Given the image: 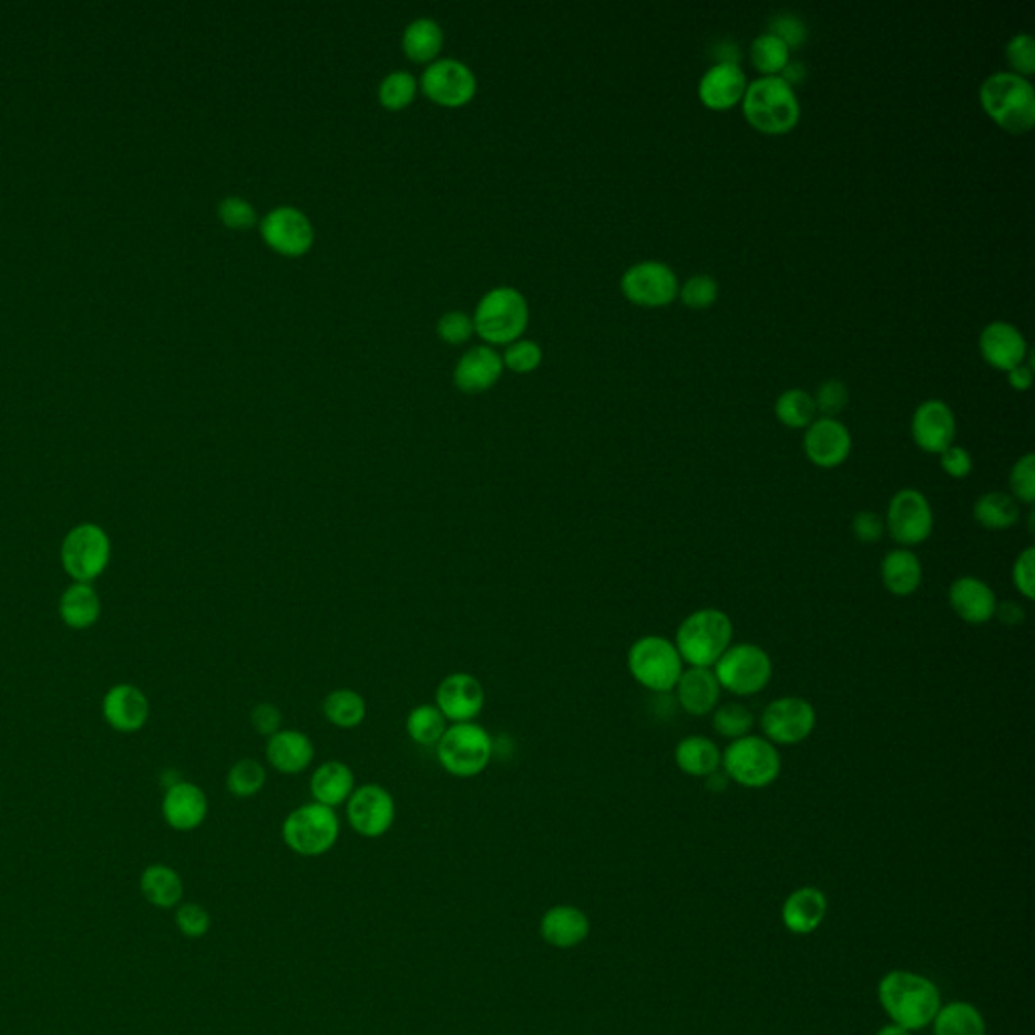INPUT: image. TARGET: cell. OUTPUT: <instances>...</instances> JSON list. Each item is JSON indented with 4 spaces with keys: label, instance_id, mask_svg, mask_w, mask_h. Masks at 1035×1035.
Segmentation results:
<instances>
[{
    "label": "cell",
    "instance_id": "1",
    "mask_svg": "<svg viewBox=\"0 0 1035 1035\" xmlns=\"http://www.w3.org/2000/svg\"><path fill=\"white\" fill-rule=\"evenodd\" d=\"M878 997L894 1024L914 1032L931 1025L941 1003V991L931 978L910 971H892L878 985Z\"/></svg>",
    "mask_w": 1035,
    "mask_h": 1035
},
{
    "label": "cell",
    "instance_id": "2",
    "mask_svg": "<svg viewBox=\"0 0 1035 1035\" xmlns=\"http://www.w3.org/2000/svg\"><path fill=\"white\" fill-rule=\"evenodd\" d=\"M978 100L991 120L1010 134H1025L1035 124V92L1032 83L1012 71L993 73L983 81Z\"/></svg>",
    "mask_w": 1035,
    "mask_h": 1035
},
{
    "label": "cell",
    "instance_id": "3",
    "mask_svg": "<svg viewBox=\"0 0 1035 1035\" xmlns=\"http://www.w3.org/2000/svg\"><path fill=\"white\" fill-rule=\"evenodd\" d=\"M742 110L748 124L769 136L789 134L801 117L795 90L781 78H759L748 83Z\"/></svg>",
    "mask_w": 1035,
    "mask_h": 1035
},
{
    "label": "cell",
    "instance_id": "4",
    "mask_svg": "<svg viewBox=\"0 0 1035 1035\" xmlns=\"http://www.w3.org/2000/svg\"><path fill=\"white\" fill-rule=\"evenodd\" d=\"M735 627L725 611L706 607L690 613L679 623L676 647L684 664L691 667H714L732 645Z\"/></svg>",
    "mask_w": 1035,
    "mask_h": 1035
},
{
    "label": "cell",
    "instance_id": "5",
    "mask_svg": "<svg viewBox=\"0 0 1035 1035\" xmlns=\"http://www.w3.org/2000/svg\"><path fill=\"white\" fill-rule=\"evenodd\" d=\"M494 738L475 723L448 726L435 747L441 769L458 779L482 775L494 759Z\"/></svg>",
    "mask_w": 1035,
    "mask_h": 1035
},
{
    "label": "cell",
    "instance_id": "6",
    "mask_svg": "<svg viewBox=\"0 0 1035 1035\" xmlns=\"http://www.w3.org/2000/svg\"><path fill=\"white\" fill-rule=\"evenodd\" d=\"M529 318V301L522 296V291L510 286H500L485 291V296L480 299L473 316V328L485 342L506 345L522 336Z\"/></svg>",
    "mask_w": 1035,
    "mask_h": 1035
},
{
    "label": "cell",
    "instance_id": "7",
    "mask_svg": "<svg viewBox=\"0 0 1035 1035\" xmlns=\"http://www.w3.org/2000/svg\"><path fill=\"white\" fill-rule=\"evenodd\" d=\"M720 769L740 787L765 789L781 775V755L767 738L748 735L723 750Z\"/></svg>",
    "mask_w": 1035,
    "mask_h": 1035
},
{
    "label": "cell",
    "instance_id": "8",
    "mask_svg": "<svg viewBox=\"0 0 1035 1035\" xmlns=\"http://www.w3.org/2000/svg\"><path fill=\"white\" fill-rule=\"evenodd\" d=\"M629 674L637 684L656 694H669L684 672L678 647L662 635H645L629 647Z\"/></svg>",
    "mask_w": 1035,
    "mask_h": 1035
},
{
    "label": "cell",
    "instance_id": "9",
    "mask_svg": "<svg viewBox=\"0 0 1035 1035\" xmlns=\"http://www.w3.org/2000/svg\"><path fill=\"white\" fill-rule=\"evenodd\" d=\"M713 669L720 688L735 696H755L772 678L771 657L755 644L730 645Z\"/></svg>",
    "mask_w": 1035,
    "mask_h": 1035
},
{
    "label": "cell",
    "instance_id": "10",
    "mask_svg": "<svg viewBox=\"0 0 1035 1035\" xmlns=\"http://www.w3.org/2000/svg\"><path fill=\"white\" fill-rule=\"evenodd\" d=\"M281 836L289 850L306 858H316L336 846L340 836V821L334 809L314 801L294 809L286 817Z\"/></svg>",
    "mask_w": 1035,
    "mask_h": 1035
},
{
    "label": "cell",
    "instance_id": "11",
    "mask_svg": "<svg viewBox=\"0 0 1035 1035\" xmlns=\"http://www.w3.org/2000/svg\"><path fill=\"white\" fill-rule=\"evenodd\" d=\"M112 556V542L104 529L92 522L78 524L61 544V564L75 583H92L104 573Z\"/></svg>",
    "mask_w": 1035,
    "mask_h": 1035
},
{
    "label": "cell",
    "instance_id": "12",
    "mask_svg": "<svg viewBox=\"0 0 1035 1035\" xmlns=\"http://www.w3.org/2000/svg\"><path fill=\"white\" fill-rule=\"evenodd\" d=\"M884 522L890 539L900 544V549L919 546L931 539L934 529L931 502L919 490L904 488L890 500Z\"/></svg>",
    "mask_w": 1035,
    "mask_h": 1035
},
{
    "label": "cell",
    "instance_id": "13",
    "mask_svg": "<svg viewBox=\"0 0 1035 1035\" xmlns=\"http://www.w3.org/2000/svg\"><path fill=\"white\" fill-rule=\"evenodd\" d=\"M817 725L813 704L799 696H782L772 700L760 716L762 737L775 747H793L811 737Z\"/></svg>",
    "mask_w": 1035,
    "mask_h": 1035
},
{
    "label": "cell",
    "instance_id": "14",
    "mask_svg": "<svg viewBox=\"0 0 1035 1035\" xmlns=\"http://www.w3.org/2000/svg\"><path fill=\"white\" fill-rule=\"evenodd\" d=\"M346 816L352 829L362 838H380L394 823L397 803L382 785L367 782L357 787L346 801Z\"/></svg>",
    "mask_w": 1035,
    "mask_h": 1035
},
{
    "label": "cell",
    "instance_id": "15",
    "mask_svg": "<svg viewBox=\"0 0 1035 1035\" xmlns=\"http://www.w3.org/2000/svg\"><path fill=\"white\" fill-rule=\"evenodd\" d=\"M622 291L637 306L662 308L678 298V277L662 262H642L623 274Z\"/></svg>",
    "mask_w": 1035,
    "mask_h": 1035
},
{
    "label": "cell",
    "instance_id": "16",
    "mask_svg": "<svg viewBox=\"0 0 1035 1035\" xmlns=\"http://www.w3.org/2000/svg\"><path fill=\"white\" fill-rule=\"evenodd\" d=\"M423 92L441 105L458 107L468 104L475 95L478 80L470 65L458 59H438L433 61L421 78Z\"/></svg>",
    "mask_w": 1035,
    "mask_h": 1035
},
{
    "label": "cell",
    "instance_id": "17",
    "mask_svg": "<svg viewBox=\"0 0 1035 1035\" xmlns=\"http://www.w3.org/2000/svg\"><path fill=\"white\" fill-rule=\"evenodd\" d=\"M435 706L451 725L473 723L485 706L483 684L468 672L448 674L439 682Z\"/></svg>",
    "mask_w": 1035,
    "mask_h": 1035
},
{
    "label": "cell",
    "instance_id": "18",
    "mask_svg": "<svg viewBox=\"0 0 1035 1035\" xmlns=\"http://www.w3.org/2000/svg\"><path fill=\"white\" fill-rule=\"evenodd\" d=\"M262 237L279 254L304 255L314 243V227L308 215L296 207H276L262 221Z\"/></svg>",
    "mask_w": 1035,
    "mask_h": 1035
},
{
    "label": "cell",
    "instance_id": "19",
    "mask_svg": "<svg viewBox=\"0 0 1035 1035\" xmlns=\"http://www.w3.org/2000/svg\"><path fill=\"white\" fill-rule=\"evenodd\" d=\"M803 451H806L807 460L817 468L833 470L850 458V431L838 419L819 417L807 427Z\"/></svg>",
    "mask_w": 1035,
    "mask_h": 1035
},
{
    "label": "cell",
    "instance_id": "20",
    "mask_svg": "<svg viewBox=\"0 0 1035 1035\" xmlns=\"http://www.w3.org/2000/svg\"><path fill=\"white\" fill-rule=\"evenodd\" d=\"M955 413L939 399L924 401L912 417V439L926 453L941 455L955 443Z\"/></svg>",
    "mask_w": 1035,
    "mask_h": 1035
},
{
    "label": "cell",
    "instance_id": "21",
    "mask_svg": "<svg viewBox=\"0 0 1035 1035\" xmlns=\"http://www.w3.org/2000/svg\"><path fill=\"white\" fill-rule=\"evenodd\" d=\"M208 801L205 791L195 782L178 781L166 787L162 799V816L176 831H193L207 819Z\"/></svg>",
    "mask_w": 1035,
    "mask_h": 1035
},
{
    "label": "cell",
    "instance_id": "22",
    "mask_svg": "<svg viewBox=\"0 0 1035 1035\" xmlns=\"http://www.w3.org/2000/svg\"><path fill=\"white\" fill-rule=\"evenodd\" d=\"M265 759L279 775H299L310 769L316 759V747L306 732L281 728L274 737L267 738Z\"/></svg>",
    "mask_w": 1035,
    "mask_h": 1035
},
{
    "label": "cell",
    "instance_id": "23",
    "mask_svg": "<svg viewBox=\"0 0 1035 1035\" xmlns=\"http://www.w3.org/2000/svg\"><path fill=\"white\" fill-rule=\"evenodd\" d=\"M949 605L959 619L969 625H983L995 617L997 597L993 588L977 576H959L949 587Z\"/></svg>",
    "mask_w": 1035,
    "mask_h": 1035
},
{
    "label": "cell",
    "instance_id": "24",
    "mask_svg": "<svg viewBox=\"0 0 1035 1035\" xmlns=\"http://www.w3.org/2000/svg\"><path fill=\"white\" fill-rule=\"evenodd\" d=\"M981 357L990 362L993 369L1010 370L1024 365L1027 357V342L1024 334L1019 332L1013 324L993 322L981 332L978 338Z\"/></svg>",
    "mask_w": 1035,
    "mask_h": 1035
},
{
    "label": "cell",
    "instance_id": "25",
    "mask_svg": "<svg viewBox=\"0 0 1035 1035\" xmlns=\"http://www.w3.org/2000/svg\"><path fill=\"white\" fill-rule=\"evenodd\" d=\"M679 708L690 716L713 714L720 704L723 688L714 676L713 667H688L682 672L674 688Z\"/></svg>",
    "mask_w": 1035,
    "mask_h": 1035
},
{
    "label": "cell",
    "instance_id": "26",
    "mask_svg": "<svg viewBox=\"0 0 1035 1035\" xmlns=\"http://www.w3.org/2000/svg\"><path fill=\"white\" fill-rule=\"evenodd\" d=\"M748 81L745 71L738 65H713L710 70L704 73L700 85H698V95L708 110L723 112L735 107L738 102H742L745 92H747Z\"/></svg>",
    "mask_w": 1035,
    "mask_h": 1035
},
{
    "label": "cell",
    "instance_id": "27",
    "mask_svg": "<svg viewBox=\"0 0 1035 1035\" xmlns=\"http://www.w3.org/2000/svg\"><path fill=\"white\" fill-rule=\"evenodd\" d=\"M150 714L148 698L144 691L130 684H117L110 688L104 698V716L107 725L120 732H136L146 725Z\"/></svg>",
    "mask_w": 1035,
    "mask_h": 1035
},
{
    "label": "cell",
    "instance_id": "28",
    "mask_svg": "<svg viewBox=\"0 0 1035 1035\" xmlns=\"http://www.w3.org/2000/svg\"><path fill=\"white\" fill-rule=\"evenodd\" d=\"M502 369V357L492 346H473L460 358L458 367L453 370V380L461 391H488L500 379Z\"/></svg>",
    "mask_w": 1035,
    "mask_h": 1035
},
{
    "label": "cell",
    "instance_id": "29",
    "mask_svg": "<svg viewBox=\"0 0 1035 1035\" xmlns=\"http://www.w3.org/2000/svg\"><path fill=\"white\" fill-rule=\"evenodd\" d=\"M357 789V777L342 760H326L318 765L310 777V793L316 803L334 807L342 806Z\"/></svg>",
    "mask_w": 1035,
    "mask_h": 1035
},
{
    "label": "cell",
    "instance_id": "30",
    "mask_svg": "<svg viewBox=\"0 0 1035 1035\" xmlns=\"http://www.w3.org/2000/svg\"><path fill=\"white\" fill-rule=\"evenodd\" d=\"M828 914V898L817 888H799L782 904V922L793 934H811Z\"/></svg>",
    "mask_w": 1035,
    "mask_h": 1035
},
{
    "label": "cell",
    "instance_id": "31",
    "mask_svg": "<svg viewBox=\"0 0 1035 1035\" xmlns=\"http://www.w3.org/2000/svg\"><path fill=\"white\" fill-rule=\"evenodd\" d=\"M588 931L587 914L575 906H554L542 916V939L556 949H573L587 939Z\"/></svg>",
    "mask_w": 1035,
    "mask_h": 1035
},
{
    "label": "cell",
    "instance_id": "32",
    "mask_svg": "<svg viewBox=\"0 0 1035 1035\" xmlns=\"http://www.w3.org/2000/svg\"><path fill=\"white\" fill-rule=\"evenodd\" d=\"M882 583L890 595L910 597L922 585V564L910 549H894L880 564Z\"/></svg>",
    "mask_w": 1035,
    "mask_h": 1035
},
{
    "label": "cell",
    "instance_id": "33",
    "mask_svg": "<svg viewBox=\"0 0 1035 1035\" xmlns=\"http://www.w3.org/2000/svg\"><path fill=\"white\" fill-rule=\"evenodd\" d=\"M674 759L682 772L690 777H710L716 771H720L723 762V750L716 747L710 738L691 735L684 740H679Z\"/></svg>",
    "mask_w": 1035,
    "mask_h": 1035
},
{
    "label": "cell",
    "instance_id": "34",
    "mask_svg": "<svg viewBox=\"0 0 1035 1035\" xmlns=\"http://www.w3.org/2000/svg\"><path fill=\"white\" fill-rule=\"evenodd\" d=\"M102 613V601L90 583H73L59 598L61 622L71 629H88L98 623Z\"/></svg>",
    "mask_w": 1035,
    "mask_h": 1035
},
{
    "label": "cell",
    "instance_id": "35",
    "mask_svg": "<svg viewBox=\"0 0 1035 1035\" xmlns=\"http://www.w3.org/2000/svg\"><path fill=\"white\" fill-rule=\"evenodd\" d=\"M140 892L156 909H173L183 898V880L168 865H150L140 878Z\"/></svg>",
    "mask_w": 1035,
    "mask_h": 1035
},
{
    "label": "cell",
    "instance_id": "36",
    "mask_svg": "<svg viewBox=\"0 0 1035 1035\" xmlns=\"http://www.w3.org/2000/svg\"><path fill=\"white\" fill-rule=\"evenodd\" d=\"M322 713L330 725L340 730H352L367 720V700L362 694L350 688L332 690L322 703Z\"/></svg>",
    "mask_w": 1035,
    "mask_h": 1035
},
{
    "label": "cell",
    "instance_id": "37",
    "mask_svg": "<svg viewBox=\"0 0 1035 1035\" xmlns=\"http://www.w3.org/2000/svg\"><path fill=\"white\" fill-rule=\"evenodd\" d=\"M973 518L981 529L993 532L1010 530L1019 522V504L1010 494L987 492L978 495L973 506Z\"/></svg>",
    "mask_w": 1035,
    "mask_h": 1035
},
{
    "label": "cell",
    "instance_id": "38",
    "mask_svg": "<svg viewBox=\"0 0 1035 1035\" xmlns=\"http://www.w3.org/2000/svg\"><path fill=\"white\" fill-rule=\"evenodd\" d=\"M934 1035H987V1025L975 1005L955 1001L944 1005L934 1017Z\"/></svg>",
    "mask_w": 1035,
    "mask_h": 1035
},
{
    "label": "cell",
    "instance_id": "39",
    "mask_svg": "<svg viewBox=\"0 0 1035 1035\" xmlns=\"http://www.w3.org/2000/svg\"><path fill=\"white\" fill-rule=\"evenodd\" d=\"M443 47V29L431 17H419L407 24L403 33L404 53L414 61H431Z\"/></svg>",
    "mask_w": 1035,
    "mask_h": 1035
},
{
    "label": "cell",
    "instance_id": "40",
    "mask_svg": "<svg viewBox=\"0 0 1035 1035\" xmlns=\"http://www.w3.org/2000/svg\"><path fill=\"white\" fill-rule=\"evenodd\" d=\"M404 730L414 745L426 748L438 747L439 740L448 730V720L443 714L439 713L435 704H419L407 714Z\"/></svg>",
    "mask_w": 1035,
    "mask_h": 1035
},
{
    "label": "cell",
    "instance_id": "41",
    "mask_svg": "<svg viewBox=\"0 0 1035 1035\" xmlns=\"http://www.w3.org/2000/svg\"><path fill=\"white\" fill-rule=\"evenodd\" d=\"M750 61L755 70L760 71L765 78H779L785 65L791 61V51L781 39H777L771 33H765L752 41Z\"/></svg>",
    "mask_w": 1035,
    "mask_h": 1035
},
{
    "label": "cell",
    "instance_id": "42",
    "mask_svg": "<svg viewBox=\"0 0 1035 1035\" xmlns=\"http://www.w3.org/2000/svg\"><path fill=\"white\" fill-rule=\"evenodd\" d=\"M775 414L785 427L807 429L816 421L817 409L813 397L801 389H789L777 399Z\"/></svg>",
    "mask_w": 1035,
    "mask_h": 1035
},
{
    "label": "cell",
    "instance_id": "43",
    "mask_svg": "<svg viewBox=\"0 0 1035 1035\" xmlns=\"http://www.w3.org/2000/svg\"><path fill=\"white\" fill-rule=\"evenodd\" d=\"M755 726V716L745 704H718L713 713V728L718 737L728 738L730 742L738 738L748 737Z\"/></svg>",
    "mask_w": 1035,
    "mask_h": 1035
},
{
    "label": "cell",
    "instance_id": "44",
    "mask_svg": "<svg viewBox=\"0 0 1035 1035\" xmlns=\"http://www.w3.org/2000/svg\"><path fill=\"white\" fill-rule=\"evenodd\" d=\"M267 771L259 760H237L227 772V789L233 797L249 799L264 791Z\"/></svg>",
    "mask_w": 1035,
    "mask_h": 1035
},
{
    "label": "cell",
    "instance_id": "45",
    "mask_svg": "<svg viewBox=\"0 0 1035 1035\" xmlns=\"http://www.w3.org/2000/svg\"><path fill=\"white\" fill-rule=\"evenodd\" d=\"M417 85H419V81L411 71H392L385 80L380 81V104L389 107V110H401L404 105L413 102L414 95H417Z\"/></svg>",
    "mask_w": 1035,
    "mask_h": 1035
},
{
    "label": "cell",
    "instance_id": "46",
    "mask_svg": "<svg viewBox=\"0 0 1035 1035\" xmlns=\"http://www.w3.org/2000/svg\"><path fill=\"white\" fill-rule=\"evenodd\" d=\"M1010 490L1017 504L1032 506L1035 502V455L1025 453L1024 458L1013 463L1010 472Z\"/></svg>",
    "mask_w": 1035,
    "mask_h": 1035
},
{
    "label": "cell",
    "instance_id": "47",
    "mask_svg": "<svg viewBox=\"0 0 1035 1035\" xmlns=\"http://www.w3.org/2000/svg\"><path fill=\"white\" fill-rule=\"evenodd\" d=\"M679 298L691 310H706L718 298V284L706 274L690 277L679 289Z\"/></svg>",
    "mask_w": 1035,
    "mask_h": 1035
},
{
    "label": "cell",
    "instance_id": "48",
    "mask_svg": "<svg viewBox=\"0 0 1035 1035\" xmlns=\"http://www.w3.org/2000/svg\"><path fill=\"white\" fill-rule=\"evenodd\" d=\"M1007 61L1012 65V73L1019 78H1027L1035 73V41L1034 37L1022 33L1013 37L1005 49Z\"/></svg>",
    "mask_w": 1035,
    "mask_h": 1035
},
{
    "label": "cell",
    "instance_id": "49",
    "mask_svg": "<svg viewBox=\"0 0 1035 1035\" xmlns=\"http://www.w3.org/2000/svg\"><path fill=\"white\" fill-rule=\"evenodd\" d=\"M502 362L514 372H530L542 362V348L534 340H514L508 346Z\"/></svg>",
    "mask_w": 1035,
    "mask_h": 1035
},
{
    "label": "cell",
    "instance_id": "50",
    "mask_svg": "<svg viewBox=\"0 0 1035 1035\" xmlns=\"http://www.w3.org/2000/svg\"><path fill=\"white\" fill-rule=\"evenodd\" d=\"M219 215L230 229H249L257 221V211L243 196H225L221 201Z\"/></svg>",
    "mask_w": 1035,
    "mask_h": 1035
},
{
    "label": "cell",
    "instance_id": "51",
    "mask_svg": "<svg viewBox=\"0 0 1035 1035\" xmlns=\"http://www.w3.org/2000/svg\"><path fill=\"white\" fill-rule=\"evenodd\" d=\"M848 389L846 385L840 382V380H828L823 382L819 389H817V394L813 397V403H816L817 413H821V417H829V419H836V414H840L846 404H848Z\"/></svg>",
    "mask_w": 1035,
    "mask_h": 1035
},
{
    "label": "cell",
    "instance_id": "52",
    "mask_svg": "<svg viewBox=\"0 0 1035 1035\" xmlns=\"http://www.w3.org/2000/svg\"><path fill=\"white\" fill-rule=\"evenodd\" d=\"M769 33L781 39L782 43L789 47V51L799 49L807 41L806 23L791 12L775 14L769 23Z\"/></svg>",
    "mask_w": 1035,
    "mask_h": 1035
},
{
    "label": "cell",
    "instance_id": "53",
    "mask_svg": "<svg viewBox=\"0 0 1035 1035\" xmlns=\"http://www.w3.org/2000/svg\"><path fill=\"white\" fill-rule=\"evenodd\" d=\"M1035 549L1027 546L1024 553L1017 554L1013 563V585L1019 591L1022 597L1034 601L1035 597Z\"/></svg>",
    "mask_w": 1035,
    "mask_h": 1035
},
{
    "label": "cell",
    "instance_id": "54",
    "mask_svg": "<svg viewBox=\"0 0 1035 1035\" xmlns=\"http://www.w3.org/2000/svg\"><path fill=\"white\" fill-rule=\"evenodd\" d=\"M473 320L465 311H448L439 318L438 332L445 342L451 345H461L472 336Z\"/></svg>",
    "mask_w": 1035,
    "mask_h": 1035
},
{
    "label": "cell",
    "instance_id": "55",
    "mask_svg": "<svg viewBox=\"0 0 1035 1035\" xmlns=\"http://www.w3.org/2000/svg\"><path fill=\"white\" fill-rule=\"evenodd\" d=\"M176 926L188 939H201L211 929V916L198 904H183L176 912Z\"/></svg>",
    "mask_w": 1035,
    "mask_h": 1035
},
{
    "label": "cell",
    "instance_id": "56",
    "mask_svg": "<svg viewBox=\"0 0 1035 1035\" xmlns=\"http://www.w3.org/2000/svg\"><path fill=\"white\" fill-rule=\"evenodd\" d=\"M851 532H853L855 541H860L862 544H875V542L884 539L887 522H884V518L878 516L875 512L862 510L851 520Z\"/></svg>",
    "mask_w": 1035,
    "mask_h": 1035
},
{
    "label": "cell",
    "instance_id": "57",
    "mask_svg": "<svg viewBox=\"0 0 1035 1035\" xmlns=\"http://www.w3.org/2000/svg\"><path fill=\"white\" fill-rule=\"evenodd\" d=\"M249 720H252V726H254V730L257 735L269 738L281 730V720H284V716H281V710L277 708L276 704L259 703L255 704L254 708H252Z\"/></svg>",
    "mask_w": 1035,
    "mask_h": 1035
},
{
    "label": "cell",
    "instance_id": "58",
    "mask_svg": "<svg viewBox=\"0 0 1035 1035\" xmlns=\"http://www.w3.org/2000/svg\"><path fill=\"white\" fill-rule=\"evenodd\" d=\"M941 468L943 472L953 478V480H963L969 473L973 472V458L969 451L961 445H951L941 453Z\"/></svg>",
    "mask_w": 1035,
    "mask_h": 1035
},
{
    "label": "cell",
    "instance_id": "59",
    "mask_svg": "<svg viewBox=\"0 0 1035 1035\" xmlns=\"http://www.w3.org/2000/svg\"><path fill=\"white\" fill-rule=\"evenodd\" d=\"M995 617H1000L1003 625L1015 627V625H1022L1025 622V611L1022 609V605H1017L1013 601H1005V603H997Z\"/></svg>",
    "mask_w": 1035,
    "mask_h": 1035
},
{
    "label": "cell",
    "instance_id": "60",
    "mask_svg": "<svg viewBox=\"0 0 1035 1035\" xmlns=\"http://www.w3.org/2000/svg\"><path fill=\"white\" fill-rule=\"evenodd\" d=\"M713 58L718 61L716 65H738L740 61V51L732 41H720L713 49Z\"/></svg>",
    "mask_w": 1035,
    "mask_h": 1035
},
{
    "label": "cell",
    "instance_id": "61",
    "mask_svg": "<svg viewBox=\"0 0 1035 1035\" xmlns=\"http://www.w3.org/2000/svg\"><path fill=\"white\" fill-rule=\"evenodd\" d=\"M1010 385L1015 391H1027L1032 387V367L1019 365L1010 370Z\"/></svg>",
    "mask_w": 1035,
    "mask_h": 1035
},
{
    "label": "cell",
    "instance_id": "62",
    "mask_svg": "<svg viewBox=\"0 0 1035 1035\" xmlns=\"http://www.w3.org/2000/svg\"><path fill=\"white\" fill-rule=\"evenodd\" d=\"M806 65H803V63H799V61H789V63L785 65V70L779 73V78H781V80L785 81L787 85H791V88L797 85V83H801V81L806 80Z\"/></svg>",
    "mask_w": 1035,
    "mask_h": 1035
},
{
    "label": "cell",
    "instance_id": "63",
    "mask_svg": "<svg viewBox=\"0 0 1035 1035\" xmlns=\"http://www.w3.org/2000/svg\"><path fill=\"white\" fill-rule=\"evenodd\" d=\"M878 1035H910V1032L909 1029H904V1027H900V1025L892 1024L882 1027V1029L878 1032Z\"/></svg>",
    "mask_w": 1035,
    "mask_h": 1035
}]
</instances>
